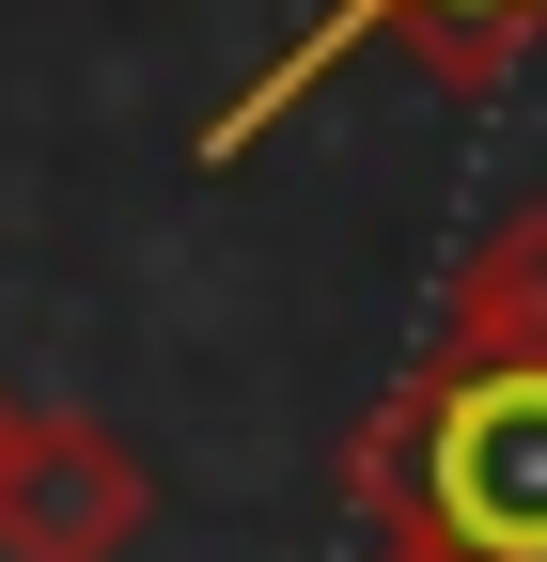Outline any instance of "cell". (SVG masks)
I'll return each mask as SVG.
<instances>
[{"mask_svg": "<svg viewBox=\"0 0 547 562\" xmlns=\"http://www.w3.org/2000/svg\"><path fill=\"white\" fill-rule=\"evenodd\" d=\"M157 531V469L79 406H16L0 438V547L16 562H125Z\"/></svg>", "mask_w": 547, "mask_h": 562, "instance_id": "3957f363", "label": "cell"}, {"mask_svg": "<svg viewBox=\"0 0 547 562\" xmlns=\"http://www.w3.org/2000/svg\"><path fill=\"white\" fill-rule=\"evenodd\" d=\"M345 501L376 562H547V203L454 266L423 360L345 438Z\"/></svg>", "mask_w": 547, "mask_h": 562, "instance_id": "6da1fadb", "label": "cell"}, {"mask_svg": "<svg viewBox=\"0 0 547 562\" xmlns=\"http://www.w3.org/2000/svg\"><path fill=\"white\" fill-rule=\"evenodd\" d=\"M360 47H406L438 94H501L516 63L547 47V0H313V16L282 32V63H250V94H235L220 125H203V172H235L250 140L282 125V110L328 79V63H360Z\"/></svg>", "mask_w": 547, "mask_h": 562, "instance_id": "7a4b0ae2", "label": "cell"}, {"mask_svg": "<svg viewBox=\"0 0 547 562\" xmlns=\"http://www.w3.org/2000/svg\"><path fill=\"white\" fill-rule=\"evenodd\" d=\"M0 438H16V391H0Z\"/></svg>", "mask_w": 547, "mask_h": 562, "instance_id": "277c9868", "label": "cell"}]
</instances>
